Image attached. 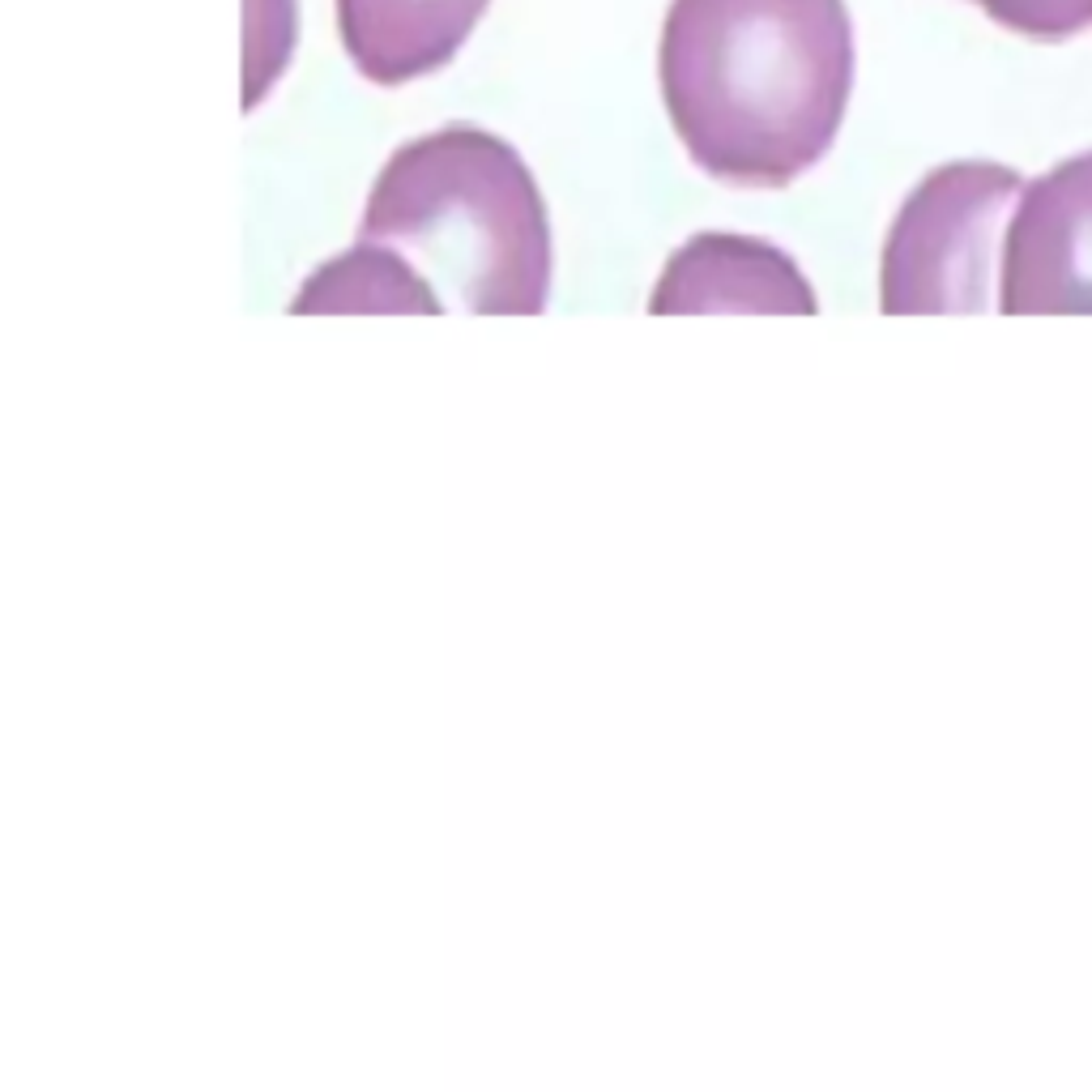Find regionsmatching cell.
I'll list each match as a JSON object with an SVG mask.
<instances>
[{"label":"cell","instance_id":"cell-9","mask_svg":"<svg viewBox=\"0 0 1092 1092\" xmlns=\"http://www.w3.org/2000/svg\"><path fill=\"white\" fill-rule=\"evenodd\" d=\"M1003 31L1033 43H1063L1092 31V0H973Z\"/></svg>","mask_w":1092,"mask_h":1092},{"label":"cell","instance_id":"cell-3","mask_svg":"<svg viewBox=\"0 0 1092 1092\" xmlns=\"http://www.w3.org/2000/svg\"><path fill=\"white\" fill-rule=\"evenodd\" d=\"M1025 180L1003 163L960 159L934 167L896 209L879 261V307L888 317L986 311L1003 226Z\"/></svg>","mask_w":1092,"mask_h":1092},{"label":"cell","instance_id":"cell-5","mask_svg":"<svg viewBox=\"0 0 1092 1092\" xmlns=\"http://www.w3.org/2000/svg\"><path fill=\"white\" fill-rule=\"evenodd\" d=\"M649 311L695 317V311H815V290L803 269L764 240L705 230L687 240L662 269Z\"/></svg>","mask_w":1092,"mask_h":1092},{"label":"cell","instance_id":"cell-1","mask_svg":"<svg viewBox=\"0 0 1092 1092\" xmlns=\"http://www.w3.org/2000/svg\"><path fill=\"white\" fill-rule=\"evenodd\" d=\"M658 82L687 159L786 188L832 149L853 90L845 0H670Z\"/></svg>","mask_w":1092,"mask_h":1092},{"label":"cell","instance_id":"cell-2","mask_svg":"<svg viewBox=\"0 0 1092 1092\" xmlns=\"http://www.w3.org/2000/svg\"><path fill=\"white\" fill-rule=\"evenodd\" d=\"M359 240L393 248L440 303L479 317H538L551 299V218L521 154L479 128L444 124L388 154Z\"/></svg>","mask_w":1092,"mask_h":1092},{"label":"cell","instance_id":"cell-4","mask_svg":"<svg viewBox=\"0 0 1092 1092\" xmlns=\"http://www.w3.org/2000/svg\"><path fill=\"white\" fill-rule=\"evenodd\" d=\"M998 311H1092V149L1020 188L998 248Z\"/></svg>","mask_w":1092,"mask_h":1092},{"label":"cell","instance_id":"cell-6","mask_svg":"<svg viewBox=\"0 0 1092 1092\" xmlns=\"http://www.w3.org/2000/svg\"><path fill=\"white\" fill-rule=\"evenodd\" d=\"M491 0H333L338 39L371 86H410L440 73L483 22Z\"/></svg>","mask_w":1092,"mask_h":1092},{"label":"cell","instance_id":"cell-7","mask_svg":"<svg viewBox=\"0 0 1092 1092\" xmlns=\"http://www.w3.org/2000/svg\"><path fill=\"white\" fill-rule=\"evenodd\" d=\"M290 311H444V303L393 248L355 240L303 282Z\"/></svg>","mask_w":1092,"mask_h":1092},{"label":"cell","instance_id":"cell-8","mask_svg":"<svg viewBox=\"0 0 1092 1092\" xmlns=\"http://www.w3.org/2000/svg\"><path fill=\"white\" fill-rule=\"evenodd\" d=\"M299 43V0H244V112L282 82Z\"/></svg>","mask_w":1092,"mask_h":1092}]
</instances>
